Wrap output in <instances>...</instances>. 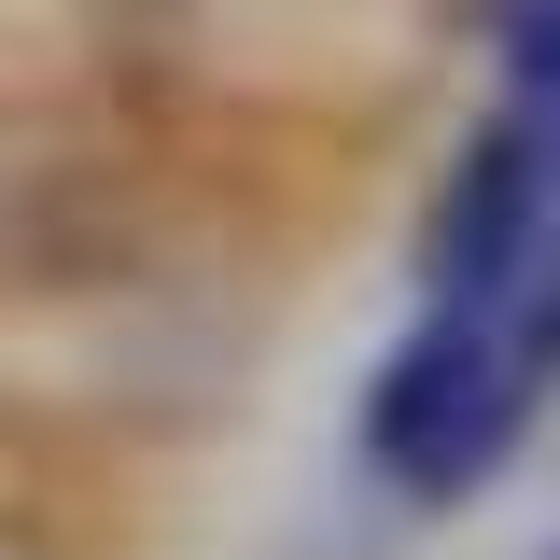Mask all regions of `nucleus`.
I'll list each match as a JSON object with an SVG mask.
<instances>
[{
	"instance_id": "nucleus-1",
	"label": "nucleus",
	"mask_w": 560,
	"mask_h": 560,
	"mask_svg": "<svg viewBox=\"0 0 560 560\" xmlns=\"http://www.w3.org/2000/svg\"><path fill=\"white\" fill-rule=\"evenodd\" d=\"M547 420V393L504 364V323L490 308H420L407 337L364 364V407H350V448L393 504H463L518 463V434Z\"/></svg>"
},
{
	"instance_id": "nucleus-2",
	"label": "nucleus",
	"mask_w": 560,
	"mask_h": 560,
	"mask_svg": "<svg viewBox=\"0 0 560 560\" xmlns=\"http://www.w3.org/2000/svg\"><path fill=\"white\" fill-rule=\"evenodd\" d=\"M547 238H560V113L490 98L420 197V308H504Z\"/></svg>"
},
{
	"instance_id": "nucleus-3",
	"label": "nucleus",
	"mask_w": 560,
	"mask_h": 560,
	"mask_svg": "<svg viewBox=\"0 0 560 560\" xmlns=\"http://www.w3.org/2000/svg\"><path fill=\"white\" fill-rule=\"evenodd\" d=\"M490 323H504V364H518L533 393H560V238L533 253V267H518V294H504Z\"/></svg>"
},
{
	"instance_id": "nucleus-4",
	"label": "nucleus",
	"mask_w": 560,
	"mask_h": 560,
	"mask_svg": "<svg viewBox=\"0 0 560 560\" xmlns=\"http://www.w3.org/2000/svg\"><path fill=\"white\" fill-rule=\"evenodd\" d=\"M504 98L560 113V0H504Z\"/></svg>"
},
{
	"instance_id": "nucleus-5",
	"label": "nucleus",
	"mask_w": 560,
	"mask_h": 560,
	"mask_svg": "<svg viewBox=\"0 0 560 560\" xmlns=\"http://www.w3.org/2000/svg\"><path fill=\"white\" fill-rule=\"evenodd\" d=\"M547 560H560V547H547Z\"/></svg>"
}]
</instances>
